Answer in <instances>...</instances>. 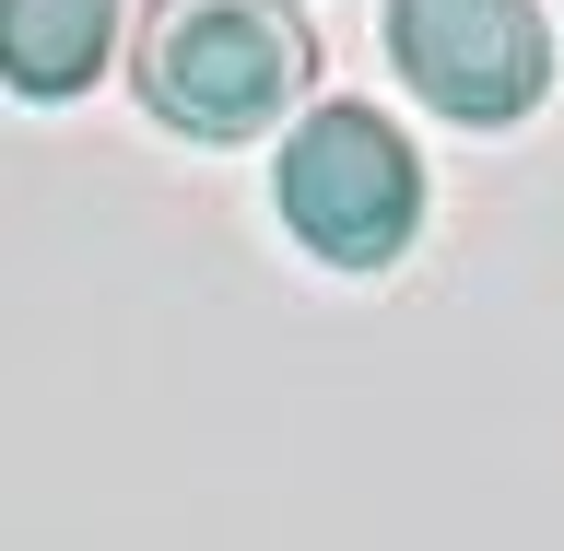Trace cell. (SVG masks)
Returning <instances> with one entry per match:
<instances>
[{
  "label": "cell",
  "mask_w": 564,
  "mask_h": 551,
  "mask_svg": "<svg viewBox=\"0 0 564 551\" xmlns=\"http://www.w3.org/2000/svg\"><path fill=\"white\" fill-rule=\"evenodd\" d=\"M118 59V0H0V70L24 106L83 95Z\"/></svg>",
  "instance_id": "obj_4"
},
{
  "label": "cell",
  "mask_w": 564,
  "mask_h": 551,
  "mask_svg": "<svg viewBox=\"0 0 564 551\" xmlns=\"http://www.w3.org/2000/svg\"><path fill=\"white\" fill-rule=\"evenodd\" d=\"M141 106L188 141H259L317 82V24L294 0H153L130 35Z\"/></svg>",
  "instance_id": "obj_1"
},
{
  "label": "cell",
  "mask_w": 564,
  "mask_h": 551,
  "mask_svg": "<svg viewBox=\"0 0 564 551\" xmlns=\"http://www.w3.org/2000/svg\"><path fill=\"white\" fill-rule=\"evenodd\" d=\"M271 200H282V223H294L306 258H329V271H388V258L423 235V153L388 130L377 106H317L306 130L282 141Z\"/></svg>",
  "instance_id": "obj_2"
},
{
  "label": "cell",
  "mask_w": 564,
  "mask_h": 551,
  "mask_svg": "<svg viewBox=\"0 0 564 551\" xmlns=\"http://www.w3.org/2000/svg\"><path fill=\"white\" fill-rule=\"evenodd\" d=\"M388 59L435 118L518 130L553 82V24L541 0H388Z\"/></svg>",
  "instance_id": "obj_3"
}]
</instances>
